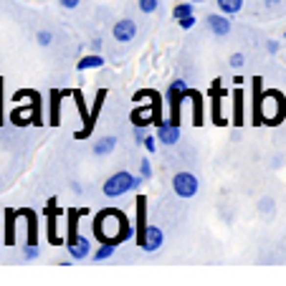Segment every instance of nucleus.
I'll list each match as a JSON object with an SVG mask.
<instances>
[{
    "label": "nucleus",
    "instance_id": "nucleus-37",
    "mask_svg": "<svg viewBox=\"0 0 286 286\" xmlns=\"http://www.w3.org/2000/svg\"><path fill=\"white\" fill-rule=\"evenodd\" d=\"M263 205H261V210H271V208H274V205H271V200H261Z\"/></svg>",
    "mask_w": 286,
    "mask_h": 286
},
{
    "label": "nucleus",
    "instance_id": "nucleus-24",
    "mask_svg": "<svg viewBox=\"0 0 286 286\" xmlns=\"http://www.w3.org/2000/svg\"><path fill=\"white\" fill-rule=\"evenodd\" d=\"M192 5H195L192 0L177 3V5L172 8V18H175V21H183V18H188V16H195V8H192Z\"/></svg>",
    "mask_w": 286,
    "mask_h": 286
},
{
    "label": "nucleus",
    "instance_id": "nucleus-4",
    "mask_svg": "<svg viewBox=\"0 0 286 286\" xmlns=\"http://www.w3.org/2000/svg\"><path fill=\"white\" fill-rule=\"evenodd\" d=\"M286 104L279 92H263L261 94V109H259V122L261 124H279L284 119Z\"/></svg>",
    "mask_w": 286,
    "mask_h": 286
},
{
    "label": "nucleus",
    "instance_id": "nucleus-31",
    "mask_svg": "<svg viewBox=\"0 0 286 286\" xmlns=\"http://www.w3.org/2000/svg\"><path fill=\"white\" fill-rule=\"evenodd\" d=\"M134 140L142 144V142L147 140V127H134Z\"/></svg>",
    "mask_w": 286,
    "mask_h": 286
},
{
    "label": "nucleus",
    "instance_id": "nucleus-15",
    "mask_svg": "<svg viewBox=\"0 0 286 286\" xmlns=\"http://www.w3.org/2000/svg\"><path fill=\"white\" fill-rule=\"evenodd\" d=\"M21 213V218H25V228H28V240L25 243H33V246H38V225H36V213L31 208H23V210H18Z\"/></svg>",
    "mask_w": 286,
    "mask_h": 286
},
{
    "label": "nucleus",
    "instance_id": "nucleus-35",
    "mask_svg": "<svg viewBox=\"0 0 286 286\" xmlns=\"http://www.w3.org/2000/svg\"><path fill=\"white\" fill-rule=\"evenodd\" d=\"M58 3H61V8H66V10H73L81 0H58Z\"/></svg>",
    "mask_w": 286,
    "mask_h": 286
},
{
    "label": "nucleus",
    "instance_id": "nucleus-11",
    "mask_svg": "<svg viewBox=\"0 0 286 286\" xmlns=\"http://www.w3.org/2000/svg\"><path fill=\"white\" fill-rule=\"evenodd\" d=\"M66 215H69V223H66V246H73L79 240V218L81 215H89V208H81V210H76V208H69L66 210Z\"/></svg>",
    "mask_w": 286,
    "mask_h": 286
},
{
    "label": "nucleus",
    "instance_id": "nucleus-5",
    "mask_svg": "<svg viewBox=\"0 0 286 286\" xmlns=\"http://www.w3.org/2000/svg\"><path fill=\"white\" fill-rule=\"evenodd\" d=\"M147 94H149V104L132 109V114H129L134 127H147V124H160L162 122V117H160V94L152 92V89H149Z\"/></svg>",
    "mask_w": 286,
    "mask_h": 286
},
{
    "label": "nucleus",
    "instance_id": "nucleus-33",
    "mask_svg": "<svg viewBox=\"0 0 286 286\" xmlns=\"http://www.w3.org/2000/svg\"><path fill=\"white\" fill-rule=\"evenodd\" d=\"M180 23V28H183V31H190V28L195 25V16H188V18H183V21H177Z\"/></svg>",
    "mask_w": 286,
    "mask_h": 286
},
{
    "label": "nucleus",
    "instance_id": "nucleus-19",
    "mask_svg": "<svg viewBox=\"0 0 286 286\" xmlns=\"http://www.w3.org/2000/svg\"><path fill=\"white\" fill-rule=\"evenodd\" d=\"M233 124L236 127L243 124V89L233 92Z\"/></svg>",
    "mask_w": 286,
    "mask_h": 286
},
{
    "label": "nucleus",
    "instance_id": "nucleus-16",
    "mask_svg": "<svg viewBox=\"0 0 286 286\" xmlns=\"http://www.w3.org/2000/svg\"><path fill=\"white\" fill-rule=\"evenodd\" d=\"M61 99H66L64 92L53 89V92H51V114H48V124H51V127H58V124H61Z\"/></svg>",
    "mask_w": 286,
    "mask_h": 286
},
{
    "label": "nucleus",
    "instance_id": "nucleus-10",
    "mask_svg": "<svg viewBox=\"0 0 286 286\" xmlns=\"http://www.w3.org/2000/svg\"><path fill=\"white\" fill-rule=\"evenodd\" d=\"M112 36H114V41H119V43H129V41H134V36H137V23H134L132 18L117 21L114 28H112Z\"/></svg>",
    "mask_w": 286,
    "mask_h": 286
},
{
    "label": "nucleus",
    "instance_id": "nucleus-22",
    "mask_svg": "<svg viewBox=\"0 0 286 286\" xmlns=\"http://www.w3.org/2000/svg\"><path fill=\"white\" fill-rule=\"evenodd\" d=\"M114 147H117V137H101L92 149H94V155H96V157H104V155L114 152Z\"/></svg>",
    "mask_w": 286,
    "mask_h": 286
},
{
    "label": "nucleus",
    "instance_id": "nucleus-14",
    "mask_svg": "<svg viewBox=\"0 0 286 286\" xmlns=\"http://www.w3.org/2000/svg\"><path fill=\"white\" fill-rule=\"evenodd\" d=\"M69 248V256L73 261H86L89 256H92V240H89L86 236H79V240L73 246H66Z\"/></svg>",
    "mask_w": 286,
    "mask_h": 286
},
{
    "label": "nucleus",
    "instance_id": "nucleus-12",
    "mask_svg": "<svg viewBox=\"0 0 286 286\" xmlns=\"http://www.w3.org/2000/svg\"><path fill=\"white\" fill-rule=\"evenodd\" d=\"M56 203H58L56 198H48V203H46V213H48V223H46V225H48V240H51L53 246H58V243H61V240L56 238V218L66 213V210H61V208H58Z\"/></svg>",
    "mask_w": 286,
    "mask_h": 286
},
{
    "label": "nucleus",
    "instance_id": "nucleus-28",
    "mask_svg": "<svg viewBox=\"0 0 286 286\" xmlns=\"http://www.w3.org/2000/svg\"><path fill=\"white\" fill-rule=\"evenodd\" d=\"M36 41L41 43V46H51V43H53V33L51 31H38L36 33Z\"/></svg>",
    "mask_w": 286,
    "mask_h": 286
},
{
    "label": "nucleus",
    "instance_id": "nucleus-36",
    "mask_svg": "<svg viewBox=\"0 0 286 286\" xmlns=\"http://www.w3.org/2000/svg\"><path fill=\"white\" fill-rule=\"evenodd\" d=\"M92 48H94V53L101 51V38H94V41H92Z\"/></svg>",
    "mask_w": 286,
    "mask_h": 286
},
{
    "label": "nucleus",
    "instance_id": "nucleus-34",
    "mask_svg": "<svg viewBox=\"0 0 286 286\" xmlns=\"http://www.w3.org/2000/svg\"><path fill=\"white\" fill-rule=\"evenodd\" d=\"M279 48H281V46H279V41H266V51H268L271 56L279 53Z\"/></svg>",
    "mask_w": 286,
    "mask_h": 286
},
{
    "label": "nucleus",
    "instance_id": "nucleus-1",
    "mask_svg": "<svg viewBox=\"0 0 286 286\" xmlns=\"http://www.w3.org/2000/svg\"><path fill=\"white\" fill-rule=\"evenodd\" d=\"M94 236L101 243H119V240L132 238V225L129 218L117 208H107L99 210L94 218Z\"/></svg>",
    "mask_w": 286,
    "mask_h": 286
},
{
    "label": "nucleus",
    "instance_id": "nucleus-8",
    "mask_svg": "<svg viewBox=\"0 0 286 286\" xmlns=\"http://www.w3.org/2000/svg\"><path fill=\"white\" fill-rule=\"evenodd\" d=\"M137 243H140V248H142V251L155 253V251H160V248H162V243H165V233H162L160 225H147L144 236H142V238H137Z\"/></svg>",
    "mask_w": 286,
    "mask_h": 286
},
{
    "label": "nucleus",
    "instance_id": "nucleus-6",
    "mask_svg": "<svg viewBox=\"0 0 286 286\" xmlns=\"http://www.w3.org/2000/svg\"><path fill=\"white\" fill-rule=\"evenodd\" d=\"M188 92L190 89L183 79H175L167 86V107H170V122L172 124H180V101L188 99Z\"/></svg>",
    "mask_w": 286,
    "mask_h": 286
},
{
    "label": "nucleus",
    "instance_id": "nucleus-25",
    "mask_svg": "<svg viewBox=\"0 0 286 286\" xmlns=\"http://www.w3.org/2000/svg\"><path fill=\"white\" fill-rule=\"evenodd\" d=\"M114 251H117V243H101V246L92 253V259H94V261H107V259H112V256H114Z\"/></svg>",
    "mask_w": 286,
    "mask_h": 286
},
{
    "label": "nucleus",
    "instance_id": "nucleus-27",
    "mask_svg": "<svg viewBox=\"0 0 286 286\" xmlns=\"http://www.w3.org/2000/svg\"><path fill=\"white\" fill-rule=\"evenodd\" d=\"M140 175H142L144 180H152V162H149L147 157L140 162Z\"/></svg>",
    "mask_w": 286,
    "mask_h": 286
},
{
    "label": "nucleus",
    "instance_id": "nucleus-17",
    "mask_svg": "<svg viewBox=\"0 0 286 286\" xmlns=\"http://www.w3.org/2000/svg\"><path fill=\"white\" fill-rule=\"evenodd\" d=\"M21 218L18 210L13 208H5V246H13L16 243V220Z\"/></svg>",
    "mask_w": 286,
    "mask_h": 286
},
{
    "label": "nucleus",
    "instance_id": "nucleus-29",
    "mask_svg": "<svg viewBox=\"0 0 286 286\" xmlns=\"http://www.w3.org/2000/svg\"><path fill=\"white\" fill-rule=\"evenodd\" d=\"M157 5H160L157 0H140V10H142V13H155Z\"/></svg>",
    "mask_w": 286,
    "mask_h": 286
},
{
    "label": "nucleus",
    "instance_id": "nucleus-18",
    "mask_svg": "<svg viewBox=\"0 0 286 286\" xmlns=\"http://www.w3.org/2000/svg\"><path fill=\"white\" fill-rule=\"evenodd\" d=\"M104 101H107V89H99V92H96V99H94V104H92V122H89V132H94V127H96V119H99V114H101Z\"/></svg>",
    "mask_w": 286,
    "mask_h": 286
},
{
    "label": "nucleus",
    "instance_id": "nucleus-23",
    "mask_svg": "<svg viewBox=\"0 0 286 286\" xmlns=\"http://www.w3.org/2000/svg\"><path fill=\"white\" fill-rule=\"evenodd\" d=\"M215 3H218V10L225 13V16H236L243 8V0H215Z\"/></svg>",
    "mask_w": 286,
    "mask_h": 286
},
{
    "label": "nucleus",
    "instance_id": "nucleus-40",
    "mask_svg": "<svg viewBox=\"0 0 286 286\" xmlns=\"http://www.w3.org/2000/svg\"><path fill=\"white\" fill-rule=\"evenodd\" d=\"M192 3H203V0H192Z\"/></svg>",
    "mask_w": 286,
    "mask_h": 286
},
{
    "label": "nucleus",
    "instance_id": "nucleus-13",
    "mask_svg": "<svg viewBox=\"0 0 286 286\" xmlns=\"http://www.w3.org/2000/svg\"><path fill=\"white\" fill-rule=\"evenodd\" d=\"M157 140H160L162 144H177V140H180V124L160 122V124H157Z\"/></svg>",
    "mask_w": 286,
    "mask_h": 286
},
{
    "label": "nucleus",
    "instance_id": "nucleus-26",
    "mask_svg": "<svg viewBox=\"0 0 286 286\" xmlns=\"http://www.w3.org/2000/svg\"><path fill=\"white\" fill-rule=\"evenodd\" d=\"M23 259H25V261H33V259H38V246H33V243H25V246H23Z\"/></svg>",
    "mask_w": 286,
    "mask_h": 286
},
{
    "label": "nucleus",
    "instance_id": "nucleus-39",
    "mask_svg": "<svg viewBox=\"0 0 286 286\" xmlns=\"http://www.w3.org/2000/svg\"><path fill=\"white\" fill-rule=\"evenodd\" d=\"M0 124H3V112H0Z\"/></svg>",
    "mask_w": 286,
    "mask_h": 286
},
{
    "label": "nucleus",
    "instance_id": "nucleus-21",
    "mask_svg": "<svg viewBox=\"0 0 286 286\" xmlns=\"http://www.w3.org/2000/svg\"><path fill=\"white\" fill-rule=\"evenodd\" d=\"M101 66H104V56H99V53H86L81 61L76 64L79 71H86V69H101Z\"/></svg>",
    "mask_w": 286,
    "mask_h": 286
},
{
    "label": "nucleus",
    "instance_id": "nucleus-20",
    "mask_svg": "<svg viewBox=\"0 0 286 286\" xmlns=\"http://www.w3.org/2000/svg\"><path fill=\"white\" fill-rule=\"evenodd\" d=\"M188 96L192 99V122L195 124H203V94L200 92H192V89H190V92H188Z\"/></svg>",
    "mask_w": 286,
    "mask_h": 286
},
{
    "label": "nucleus",
    "instance_id": "nucleus-38",
    "mask_svg": "<svg viewBox=\"0 0 286 286\" xmlns=\"http://www.w3.org/2000/svg\"><path fill=\"white\" fill-rule=\"evenodd\" d=\"M266 5H276V3H281V0H263Z\"/></svg>",
    "mask_w": 286,
    "mask_h": 286
},
{
    "label": "nucleus",
    "instance_id": "nucleus-7",
    "mask_svg": "<svg viewBox=\"0 0 286 286\" xmlns=\"http://www.w3.org/2000/svg\"><path fill=\"white\" fill-rule=\"evenodd\" d=\"M172 190H175L177 198L190 200V198H195V192H198V177L192 172H177L172 177Z\"/></svg>",
    "mask_w": 286,
    "mask_h": 286
},
{
    "label": "nucleus",
    "instance_id": "nucleus-2",
    "mask_svg": "<svg viewBox=\"0 0 286 286\" xmlns=\"http://www.w3.org/2000/svg\"><path fill=\"white\" fill-rule=\"evenodd\" d=\"M142 183H144L142 175L137 177V175H132V172H127V170H119V172H114V175L107 177V183L101 185V190H104V195H107V198H119V195H124V192L137 190Z\"/></svg>",
    "mask_w": 286,
    "mask_h": 286
},
{
    "label": "nucleus",
    "instance_id": "nucleus-32",
    "mask_svg": "<svg viewBox=\"0 0 286 286\" xmlns=\"http://www.w3.org/2000/svg\"><path fill=\"white\" fill-rule=\"evenodd\" d=\"M157 142H160L157 137H149V134H147V140H144L142 144L147 147V152H155V149H157Z\"/></svg>",
    "mask_w": 286,
    "mask_h": 286
},
{
    "label": "nucleus",
    "instance_id": "nucleus-3",
    "mask_svg": "<svg viewBox=\"0 0 286 286\" xmlns=\"http://www.w3.org/2000/svg\"><path fill=\"white\" fill-rule=\"evenodd\" d=\"M31 92V101L25 104V107H18L10 112V122L16 127H25V124H43V114H41V94L33 92V89H28Z\"/></svg>",
    "mask_w": 286,
    "mask_h": 286
},
{
    "label": "nucleus",
    "instance_id": "nucleus-9",
    "mask_svg": "<svg viewBox=\"0 0 286 286\" xmlns=\"http://www.w3.org/2000/svg\"><path fill=\"white\" fill-rule=\"evenodd\" d=\"M231 16H225V13H213V16H208L205 23H208V31L213 33L215 38H225L231 33Z\"/></svg>",
    "mask_w": 286,
    "mask_h": 286
},
{
    "label": "nucleus",
    "instance_id": "nucleus-30",
    "mask_svg": "<svg viewBox=\"0 0 286 286\" xmlns=\"http://www.w3.org/2000/svg\"><path fill=\"white\" fill-rule=\"evenodd\" d=\"M228 64H231L233 69H240V66L246 64V56H243V53H233V56L228 58Z\"/></svg>",
    "mask_w": 286,
    "mask_h": 286
}]
</instances>
